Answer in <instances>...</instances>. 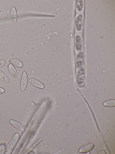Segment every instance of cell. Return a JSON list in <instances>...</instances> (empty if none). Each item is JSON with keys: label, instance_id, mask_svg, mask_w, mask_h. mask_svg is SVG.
<instances>
[{"label": "cell", "instance_id": "3957f363", "mask_svg": "<svg viewBox=\"0 0 115 154\" xmlns=\"http://www.w3.org/2000/svg\"><path fill=\"white\" fill-rule=\"evenodd\" d=\"M28 81L31 85L37 88L43 89L45 88L44 85L41 82L35 79H30Z\"/></svg>", "mask_w": 115, "mask_h": 154}, {"label": "cell", "instance_id": "277c9868", "mask_svg": "<svg viewBox=\"0 0 115 154\" xmlns=\"http://www.w3.org/2000/svg\"><path fill=\"white\" fill-rule=\"evenodd\" d=\"M9 122L14 127L22 132H24L25 129L23 125L19 122L16 120L11 119Z\"/></svg>", "mask_w": 115, "mask_h": 154}, {"label": "cell", "instance_id": "52a82bcc", "mask_svg": "<svg viewBox=\"0 0 115 154\" xmlns=\"http://www.w3.org/2000/svg\"><path fill=\"white\" fill-rule=\"evenodd\" d=\"M8 71L13 78L16 79L18 76V72L13 65L9 64L8 67Z\"/></svg>", "mask_w": 115, "mask_h": 154}, {"label": "cell", "instance_id": "9a60e30c", "mask_svg": "<svg viewBox=\"0 0 115 154\" xmlns=\"http://www.w3.org/2000/svg\"><path fill=\"white\" fill-rule=\"evenodd\" d=\"M5 60L4 59L0 60V68L3 67L5 63Z\"/></svg>", "mask_w": 115, "mask_h": 154}, {"label": "cell", "instance_id": "2e32d148", "mask_svg": "<svg viewBox=\"0 0 115 154\" xmlns=\"http://www.w3.org/2000/svg\"><path fill=\"white\" fill-rule=\"evenodd\" d=\"M5 91V89L3 88L0 87V94L4 93Z\"/></svg>", "mask_w": 115, "mask_h": 154}, {"label": "cell", "instance_id": "8fae6325", "mask_svg": "<svg viewBox=\"0 0 115 154\" xmlns=\"http://www.w3.org/2000/svg\"><path fill=\"white\" fill-rule=\"evenodd\" d=\"M42 140L43 138H40L34 144L30 146L28 149L25 153V154H28L30 152L35 146L37 145Z\"/></svg>", "mask_w": 115, "mask_h": 154}, {"label": "cell", "instance_id": "5bb4252c", "mask_svg": "<svg viewBox=\"0 0 115 154\" xmlns=\"http://www.w3.org/2000/svg\"><path fill=\"white\" fill-rule=\"evenodd\" d=\"M76 45L77 48L79 49L81 46V38L79 36H77L76 37Z\"/></svg>", "mask_w": 115, "mask_h": 154}, {"label": "cell", "instance_id": "7a4b0ae2", "mask_svg": "<svg viewBox=\"0 0 115 154\" xmlns=\"http://www.w3.org/2000/svg\"><path fill=\"white\" fill-rule=\"evenodd\" d=\"M19 137V134L18 133H15L7 144L5 149H9L14 146L17 142Z\"/></svg>", "mask_w": 115, "mask_h": 154}, {"label": "cell", "instance_id": "7c38bea8", "mask_svg": "<svg viewBox=\"0 0 115 154\" xmlns=\"http://www.w3.org/2000/svg\"><path fill=\"white\" fill-rule=\"evenodd\" d=\"M115 99H112L104 102L103 105L105 106L112 107L115 106Z\"/></svg>", "mask_w": 115, "mask_h": 154}, {"label": "cell", "instance_id": "8992f818", "mask_svg": "<svg viewBox=\"0 0 115 154\" xmlns=\"http://www.w3.org/2000/svg\"><path fill=\"white\" fill-rule=\"evenodd\" d=\"M94 146V144L93 143H90L84 146L79 149V152L81 153H87L92 150Z\"/></svg>", "mask_w": 115, "mask_h": 154}, {"label": "cell", "instance_id": "9c48e42d", "mask_svg": "<svg viewBox=\"0 0 115 154\" xmlns=\"http://www.w3.org/2000/svg\"><path fill=\"white\" fill-rule=\"evenodd\" d=\"M83 16L81 14L79 15L76 20V26L77 30L80 31L81 29Z\"/></svg>", "mask_w": 115, "mask_h": 154}, {"label": "cell", "instance_id": "30bf717a", "mask_svg": "<svg viewBox=\"0 0 115 154\" xmlns=\"http://www.w3.org/2000/svg\"><path fill=\"white\" fill-rule=\"evenodd\" d=\"M0 80L5 83H8L9 80L7 76L2 71L0 70Z\"/></svg>", "mask_w": 115, "mask_h": 154}, {"label": "cell", "instance_id": "5b68a950", "mask_svg": "<svg viewBox=\"0 0 115 154\" xmlns=\"http://www.w3.org/2000/svg\"><path fill=\"white\" fill-rule=\"evenodd\" d=\"M8 62L9 64L18 68H22L23 66V64L22 62L17 58L9 59L8 60Z\"/></svg>", "mask_w": 115, "mask_h": 154}, {"label": "cell", "instance_id": "ba28073f", "mask_svg": "<svg viewBox=\"0 0 115 154\" xmlns=\"http://www.w3.org/2000/svg\"><path fill=\"white\" fill-rule=\"evenodd\" d=\"M10 16L12 20L14 22H16L17 20V15L16 10L14 6L12 7L10 9Z\"/></svg>", "mask_w": 115, "mask_h": 154}, {"label": "cell", "instance_id": "4fadbf2b", "mask_svg": "<svg viewBox=\"0 0 115 154\" xmlns=\"http://www.w3.org/2000/svg\"><path fill=\"white\" fill-rule=\"evenodd\" d=\"M76 7L79 11L82 10L83 8V0H77L76 2Z\"/></svg>", "mask_w": 115, "mask_h": 154}, {"label": "cell", "instance_id": "6da1fadb", "mask_svg": "<svg viewBox=\"0 0 115 154\" xmlns=\"http://www.w3.org/2000/svg\"><path fill=\"white\" fill-rule=\"evenodd\" d=\"M28 76L26 72L24 71L22 74L20 84V88L22 92L25 90L27 84Z\"/></svg>", "mask_w": 115, "mask_h": 154}]
</instances>
